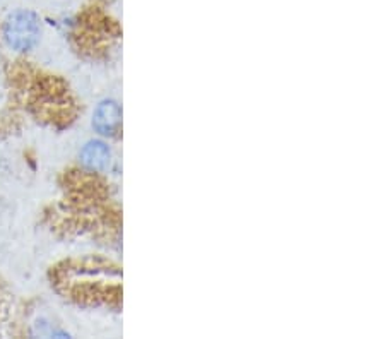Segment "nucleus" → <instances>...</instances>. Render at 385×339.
Instances as JSON below:
<instances>
[{"label": "nucleus", "instance_id": "obj_1", "mask_svg": "<svg viewBox=\"0 0 385 339\" xmlns=\"http://www.w3.org/2000/svg\"><path fill=\"white\" fill-rule=\"evenodd\" d=\"M4 43L18 53L31 52L41 40V19L30 9L11 12L0 26Z\"/></svg>", "mask_w": 385, "mask_h": 339}, {"label": "nucleus", "instance_id": "obj_2", "mask_svg": "<svg viewBox=\"0 0 385 339\" xmlns=\"http://www.w3.org/2000/svg\"><path fill=\"white\" fill-rule=\"evenodd\" d=\"M93 129L103 138H115L122 129V109L118 101L103 100L93 113Z\"/></svg>", "mask_w": 385, "mask_h": 339}, {"label": "nucleus", "instance_id": "obj_3", "mask_svg": "<svg viewBox=\"0 0 385 339\" xmlns=\"http://www.w3.org/2000/svg\"><path fill=\"white\" fill-rule=\"evenodd\" d=\"M82 168L91 173H105L111 165V150L101 139H91L79 152Z\"/></svg>", "mask_w": 385, "mask_h": 339}]
</instances>
